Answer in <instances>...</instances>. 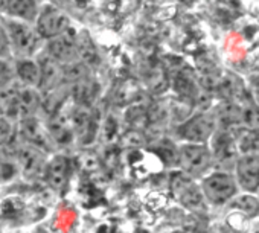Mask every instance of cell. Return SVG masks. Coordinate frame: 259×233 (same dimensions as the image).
Masks as SVG:
<instances>
[{
	"instance_id": "1",
	"label": "cell",
	"mask_w": 259,
	"mask_h": 233,
	"mask_svg": "<svg viewBox=\"0 0 259 233\" xmlns=\"http://www.w3.org/2000/svg\"><path fill=\"white\" fill-rule=\"evenodd\" d=\"M213 162L212 151L206 145L186 144L179 148V165L189 177L203 175Z\"/></svg>"
},
{
	"instance_id": "2",
	"label": "cell",
	"mask_w": 259,
	"mask_h": 233,
	"mask_svg": "<svg viewBox=\"0 0 259 233\" xmlns=\"http://www.w3.org/2000/svg\"><path fill=\"white\" fill-rule=\"evenodd\" d=\"M204 198L212 204H224L236 197V180L226 172H213L201 183Z\"/></svg>"
},
{
	"instance_id": "3",
	"label": "cell",
	"mask_w": 259,
	"mask_h": 233,
	"mask_svg": "<svg viewBox=\"0 0 259 233\" xmlns=\"http://www.w3.org/2000/svg\"><path fill=\"white\" fill-rule=\"evenodd\" d=\"M171 191L174 198L189 207L198 209L203 206V191L192 181V178L186 174H174L171 178Z\"/></svg>"
},
{
	"instance_id": "4",
	"label": "cell",
	"mask_w": 259,
	"mask_h": 233,
	"mask_svg": "<svg viewBox=\"0 0 259 233\" xmlns=\"http://www.w3.org/2000/svg\"><path fill=\"white\" fill-rule=\"evenodd\" d=\"M213 131H215V121L210 118V116L197 114L180 127L179 134L188 144L203 145L206 141H209L212 137Z\"/></svg>"
},
{
	"instance_id": "5",
	"label": "cell",
	"mask_w": 259,
	"mask_h": 233,
	"mask_svg": "<svg viewBox=\"0 0 259 233\" xmlns=\"http://www.w3.org/2000/svg\"><path fill=\"white\" fill-rule=\"evenodd\" d=\"M69 29H70L69 17L57 8H48L46 11H43L38 16L37 32L40 34V37L52 40V38L67 32Z\"/></svg>"
},
{
	"instance_id": "6",
	"label": "cell",
	"mask_w": 259,
	"mask_h": 233,
	"mask_svg": "<svg viewBox=\"0 0 259 233\" xmlns=\"http://www.w3.org/2000/svg\"><path fill=\"white\" fill-rule=\"evenodd\" d=\"M8 37L13 46L23 55H31L38 44L40 34L37 29H32L29 25L22 22H10L8 23Z\"/></svg>"
},
{
	"instance_id": "7",
	"label": "cell",
	"mask_w": 259,
	"mask_h": 233,
	"mask_svg": "<svg viewBox=\"0 0 259 233\" xmlns=\"http://www.w3.org/2000/svg\"><path fill=\"white\" fill-rule=\"evenodd\" d=\"M49 57L60 64H72L78 57L76 52V34L69 29L67 32L52 38L48 46Z\"/></svg>"
},
{
	"instance_id": "8",
	"label": "cell",
	"mask_w": 259,
	"mask_h": 233,
	"mask_svg": "<svg viewBox=\"0 0 259 233\" xmlns=\"http://www.w3.org/2000/svg\"><path fill=\"white\" fill-rule=\"evenodd\" d=\"M236 181L247 192L259 189V157L241 156L236 160Z\"/></svg>"
},
{
	"instance_id": "9",
	"label": "cell",
	"mask_w": 259,
	"mask_h": 233,
	"mask_svg": "<svg viewBox=\"0 0 259 233\" xmlns=\"http://www.w3.org/2000/svg\"><path fill=\"white\" fill-rule=\"evenodd\" d=\"M70 118L75 136L82 144L92 142L96 136V118L90 107H76L72 111Z\"/></svg>"
},
{
	"instance_id": "10",
	"label": "cell",
	"mask_w": 259,
	"mask_h": 233,
	"mask_svg": "<svg viewBox=\"0 0 259 233\" xmlns=\"http://www.w3.org/2000/svg\"><path fill=\"white\" fill-rule=\"evenodd\" d=\"M238 141L235 139L233 133L229 131H220L212 139V156L213 160L227 165L232 163L238 154Z\"/></svg>"
},
{
	"instance_id": "11",
	"label": "cell",
	"mask_w": 259,
	"mask_h": 233,
	"mask_svg": "<svg viewBox=\"0 0 259 233\" xmlns=\"http://www.w3.org/2000/svg\"><path fill=\"white\" fill-rule=\"evenodd\" d=\"M48 130H49L51 137L60 145H69L75 137L70 114H66L61 110L58 113H55L54 116H51Z\"/></svg>"
},
{
	"instance_id": "12",
	"label": "cell",
	"mask_w": 259,
	"mask_h": 233,
	"mask_svg": "<svg viewBox=\"0 0 259 233\" xmlns=\"http://www.w3.org/2000/svg\"><path fill=\"white\" fill-rule=\"evenodd\" d=\"M20 131H22V136L29 144H32V147H35V148H46V150L51 148L49 130H46L41 125V122L37 118H34V116H32V118H28V119L22 121Z\"/></svg>"
},
{
	"instance_id": "13",
	"label": "cell",
	"mask_w": 259,
	"mask_h": 233,
	"mask_svg": "<svg viewBox=\"0 0 259 233\" xmlns=\"http://www.w3.org/2000/svg\"><path fill=\"white\" fill-rule=\"evenodd\" d=\"M40 69H41V81H40V90L43 91H52L55 90L61 79L64 78V70L60 63L52 60L51 57H45L40 60Z\"/></svg>"
},
{
	"instance_id": "14",
	"label": "cell",
	"mask_w": 259,
	"mask_h": 233,
	"mask_svg": "<svg viewBox=\"0 0 259 233\" xmlns=\"http://www.w3.org/2000/svg\"><path fill=\"white\" fill-rule=\"evenodd\" d=\"M69 177H70V162H69V159L64 157V156L54 157V160L46 168L48 183L54 189L61 191V189L66 188V184L69 181Z\"/></svg>"
},
{
	"instance_id": "15",
	"label": "cell",
	"mask_w": 259,
	"mask_h": 233,
	"mask_svg": "<svg viewBox=\"0 0 259 233\" xmlns=\"http://www.w3.org/2000/svg\"><path fill=\"white\" fill-rule=\"evenodd\" d=\"M17 157H19V163H20L23 172L29 177L41 172V169L45 166L43 153L40 151V148H35L32 145H23L20 148Z\"/></svg>"
},
{
	"instance_id": "16",
	"label": "cell",
	"mask_w": 259,
	"mask_h": 233,
	"mask_svg": "<svg viewBox=\"0 0 259 233\" xmlns=\"http://www.w3.org/2000/svg\"><path fill=\"white\" fill-rule=\"evenodd\" d=\"M38 105H40V96L37 90L20 84L19 95H17V119L23 121L32 118V114L35 113Z\"/></svg>"
},
{
	"instance_id": "17",
	"label": "cell",
	"mask_w": 259,
	"mask_h": 233,
	"mask_svg": "<svg viewBox=\"0 0 259 233\" xmlns=\"http://www.w3.org/2000/svg\"><path fill=\"white\" fill-rule=\"evenodd\" d=\"M99 93V84L87 76L72 85V98L78 107H90Z\"/></svg>"
},
{
	"instance_id": "18",
	"label": "cell",
	"mask_w": 259,
	"mask_h": 233,
	"mask_svg": "<svg viewBox=\"0 0 259 233\" xmlns=\"http://www.w3.org/2000/svg\"><path fill=\"white\" fill-rule=\"evenodd\" d=\"M217 90L226 102L236 104L238 99H244V88H242L241 81L236 76L227 75V76L221 78L217 85Z\"/></svg>"
},
{
	"instance_id": "19",
	"label": "cell",
	"mask_w": 259,
	"mask_h": 233,
	"mask_svg": "<svg viewBox=\"0 0 259 233\" xmlns=\"http://www.w3.org/2000/svg\"><path fill=\"white\" fill-rule=\"evenodd\" d=\"M17 75L23 85L26 87H40L41 81V69L38 63H34L31 60H23L17 64Z\"/></svg>"
},
{
	"instance_id": "20",
	"label": "cell",
	"mask_w": 259,
	"mask_h": 233,
	"mask_svg": "<svg viewBox=\"0 0 259 233\" xmlns=\"http://www.w3.org/2000/svg\"><path fill=\"white\" fill-rule=\"evenodd\" d=\"M76 52L81 58V63H84L85 66H95L99 63L98 51L87 32L76 35Z\"/></svg>"
},
{
	"instance_id": "21",
	"label": "cell",
	"mask_w": 259,
	"mask_h": 233,
	"mask_svg": "<svg viewBox=\"0 0 259 233\" xmlns=\"http://www.w3.org/2000/svg\"><path fill=\"white\" fill-rule=\"evenodd\" d=\"M4 7H7V13L22 20H32L37 14L35 2H26V0H22V2H5Z\"/></svg>"
},
{
	"instance_id": "22",
	"label": "cell",
	"mask_w": 259,
	"mask_h": 233,
	"mask_svg": "<svg viewBox=\"0 0 259 233\" xmlns=\"http://www.w3.org/2000/svg\"><path fill=\"white\" fill-rule=\"evenodd\" d=\"M238 150L242 156L259 157V131H244L238 141Z\"/></svg>"
},
{
	"instance_id": "23",
	"label": "cell",
	"mask_w": 259,
	"mask_h": 233,
	"mask_svg": "<svg viewBox=\"0 0 259 233\" xmlns=\"http://www.w3.org/2000/svg\"><path fill=\"white\" fill-rule=\"evenodd\" d=\"M232 206L248 216H254L256 213H259V203L251 195H242V197L233 198Z\"/></svg>"
},
{
	"instance_id": "24",
	"label": "cell",
	"mask_w": 259,
	"mask_h": 233,
	"mask_svg": "<svg viewBox=\"0 0 259 233\" xmlns=\"http://www.w3.org/2000/svg\"><path fill=\"white\" fill-rule=\"evenodd\" d=\"M13 125L5 116H0V147H5L13 139Z\"/></svg>"
},
{
	"instance_id": "25",
	"label": "cell",
	"mask_w": 259,
	"mask_h": 233,
	"mask_svg": "<svg viewBox=\"0 0 259 233\" xmlns=\"http://www.w3.org/2000/svg\"><path fill=\"white\" fill-rule=\"evenodd\" d=\"M14 174H16V166L8 159L0 157V181L11 180Z\"/></svg>"
},
{
	"instance_id": "26",
	"label": "cell",
	"mask_w": 259,
	"mask_h": 233,
	"mask_svg": "<svg viewBox=\"0 0 259 233\" xmlns=\"http://www.w3.org/2000/svg\"><path fill=\"white\" fill-rule=\"evenodd\" d=\"M10 81H11V69L8 63L0 60V90L7 88L10 85Z\"/></svg>"
},
{
	"instance_id": "27",
	"label": "cell",
	"mask_w": 259,
	"mask_h": 233,
	"mask_svg": "<svg viewBox=\"0 0 259 233\" xmlns=\"http://www.w3.org/2000/svg\"><path fill=\"white\" fill-rule=\"evenodd\" d=\"M10 54V37L7 29L0 25V58Z\"/></svg>"
}]
</instances>
